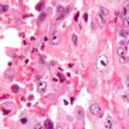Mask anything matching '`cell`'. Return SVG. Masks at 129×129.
<instances>
[{
    "label": "cell",
    "instance_id": "cell-1",
    "mask_svg": "<svg viewBox=\"0 0 129 129\" xmlns=\"http://www.w3.org/2000/svg\"><path fill=\"white\" fill-rule=\"evenodd\" d=\"M108 58L106 56L102 55V56H99L97 61V68L98 70L100 71H105L108 67Z\"/></svg>",
    "mask_w": 129,
    "mask_h": 129
},
{
    "label": "cell",
    "instance_id": "cell-2",
    "mask_svg": "<svg viewBox=\"0 0 129 129\" xmlns=\"http://www.w3.org/2000/svg\"><path fill=\"white\" fill-rule=\"evenodd\" d=\"M60 41V35L57 31H55L50 37V43L52 46L58 45Z\"/></svg>",
    "mask_w": 129,
    "mask_h": 129
},
{
    "label": "cell",
    "instance_id": "cell-3",
    "mask_svg": "<svg viewBox=\"0 0 129 129\" xmlns=\"http://www.w3.org/2000/svg\"><path fill=\"white\" fill-rule=\"evenodd\" d=\"M101 106H99L98 104L95 103V104H92L90 107V112L93 115H97L101 113Z\"/></svg>",
    "mask_w": 129,
    "mask_h": 129
},
{
    "label": "cell",
    "instance_id": "cell-4",
    "mask_svg": "<svg viewBox=\"0 0 129 129\" xmlns=\"http://www.w3.org/2000/svg\"><path fill=\"white\" fill-rule=\"evenodd\" d=\"M76 117L78 120H83L84 118V110L82 107L78 106L76 110Z\"/></svg>",
    "mask_w": 129,
    "mask_h": 129
},
{
    "label": "cell",
    "instance_id": "cell-5",
    "mask_svg": "<svg viewBox=\"0 0 129 129\" xmlns=\"http://www.w3.org/2000/svg\"><path fill=\"white\" fill-rule=\"evenodd\" d=\"M105 127L108 129H112L114 127V121L110 116H108L106 119V122H105Z\"/></svg>",
    "mask_w": 129,
    "mask_h": 129
},
{
    "label": "cell",
    "instance_id": "cell-6",
    "mask_svg": "<svg viewBox=\"0 0 129 129\" xmlns=\"http://www.w3.org/2000/svg\"><path fill=\"white\" fill-rule=\"evenodd\" d=\"M37 88H38V92L43 93L44 92H45L46 88H47V83H46L45 82H39L38 83V86H37Z\"/></svg>",
    "mask_w": 129,
    "mask_h": 129
},
{
    "label": "cell",
    "instance_id": "cell-7",
    "mask_svg": "<svg viewBox=\"0 0 129 129\" xmlns=\"http://www.w3.org/2000/svg\"><path fill=\"white\" fill-rule=\"evenodd\" d=\"M97 23L99 25V27H101V28H102L105 25L106 21H105V19L103 18L102 15H97Z\"/></svg>",
    "mask_w": 129,
    "mask_h": 129
},
{
    "label": "cell",
    "instance_id": "cell-8",
    "mask_svg": "<svg viewBox=\"0 0 129 129\" xmlns=\"http://www.w3.org/2000/svg\"><path fill=\"white\" fill-rule=\"evenodd\" d=\"M128 12H129V3L128 2H125L124 5H123V7L122 15L123 16H127V15L128 14Z\"/></svg>",
    "mask_w": 129,
    "mask_h": 129
},
{
    "label": "cell",
    "instance_id": "cell-9",
    "mask_svg": "<svg viewBox=\"0 0 129 129\" xmlns=\"http://www.w3.org/2000/svg\"><path fill=\"white\" fill-rule=\"evenodd\" d=\"M118 54L120 56V58H126V51L122 47H119L118 48Z\"/></svg>",
    "mask_w": 129,
    "mask_h": 129
},
{
    "label": "cell",
    "instance_id": "cell-10",
    "mask_svg": "<svg viewBox=\"0 0 129 129\" xmlns=\"http://www.w3.org/2000/svg\"><path fill=\"white\" fill-rule=\"evenodd\" d=\"M44 127H45L46 129H54L53 123L51 122V120H49V119L45 121V123H44Z\"/></svg>",
    "mask_w": 129,
    "mask_h": 129
},
{
    "label": "cell",
    "instance_id": "cell-11",
    "mask_svg": "<svg viewBox=\"0 0 129 129\" xmlns=\"http://www.w3.org/2000/svg\"><path fill=\"white\" fill-rule=\"evenodd\" d=\"M44 7H45V3H44L43 2H40V3H38V4L36 5L35 8L38 12H42L44 9Z\"/></svg>",
    "mask_w": 129,
    "mask_h": 129
},
{
    "label": "cell",
    "instance_id": "cell-12",
    "mask_svg": "<svg viewBox=\"0 0 129 129\" xmlns=\"http://www.w3.org/2000/svg\"><path fill=\"white\" fill-rule=\"evenodd\" d=\"M101 15H103V16H107V15H109V13H110V12H109V10L107 8L102 7H101Z\"/></svg>",
    "mask_w": 129,
    "mask_h": 129
},
{
    "label": "cell",
    "instance_id": "cell-13",
    "mask_svg": "<svg viewBox=\"0 0 129 129\" xmlns=\"http://www.w3.org/2000/svg\"><path fill=\"white\" fill-rule=\"evenodd\" d=\"M123 24L125 27H129V17H123Z\"/></svg>",
    "mask_w": 129,
    "mask_h": 129
},
{
    "label": "cell",
    "instance_id": "cell-14",
    "mask_svg": "<svg viewBox=\"0 0 129 129\" xmlns=\"http://www.w3.org/2000/svg\"><path fill=\"white\" fill-rule=\"evenodd\" d=\"M128 32H127L126 30H123V29H122V30L119 31V35H120L122 38H126L127 36H128Z\"/></svg>",
    "mask_w": 129,
    "mask_h": 129
},
{
    "label": "cell",
    "instance_id": "cell-15",
    "mask_svg": "<svg viewBox=\"0 0 129 129\" xmlns=\"http://www.w3.org/2000/svg\"><path fill=\"white\" fill-rule=\"evenodd\" d=\"M12 90L13 92L17 93L18 92H19V87L16 85V84H13V85L12 86Z\"/></svg>",
    "mask_w": 129,
    "mask_h": 129
},
{
    "label": "cell",
    "instance_id": "cell-16",
    "mask_svg": "<svg viewBox=\"0 0 129 129\" xmlns=\"http://www.w3.org/2000/svg\"><path fill=\"white\" fill-rule=\"evenodd\" d=\"M72 40H73L74 45L77 46V43H78V37H77L76 34H73V36H72Z\"/></svg>",
    "mask_w": 129,
    "mask_h": 129
},
{
    "label": "cell",
    "instance_id": "cell-17",
    "mask_svg": "<svg viewBox=\"0 0 129 129\" xmlns=\"http://www.w3.org/2000/svg\"><path fill=\"white\" fill-rule=\"evenodd\" d=\"M46 17H47V14H46L45 12H43V13H41V15L39 16V21H44V20L46 19Z\"/></svg>",
    "mask_w": 129,
    "mask_h": 129
},
{
    "label": "cell",
    "instance_id": "cell-18",
    "mask_svg": "<svg viewBox=\"0 0 129 129\" xmlns=\"http://www.w3.org/2000/svg\"><path fill=\"white\" fill-rule=\"evenodd\" d=\"M57 12H64V7L62 6V5H58L57 6Z\"/></svg>",
    "mask_w": 129,
    "mask_h": 129
},
{
    "label": "cell",
    "instance_id": "cell-19",
    "mask_svg": "<svg viewBox=\"0 0 129 129\" xmlns=\"http://www.w3.org/2000/svg\"><path fill=\"white\" fill-rule=\"evenodd\" d=\"M122 98L125 102H129V95H123Z\"/></svg>",
    "mask_w": 129,
    "mask_h": 129
},
{
    "label": "cell",
    "instance_id": "cell-20",
    "mask_svg": "<svg viewBox=\"0 0 129 129\" xmlns=\"http://www.w3.org/2000/svg\"><path fill=\"white\" fill-rule=\"evenodd\" d=\"M34 129H43V126L39 123H37V124L34 125Z\"/></svg>",
    "mask_w": 129,
    "mask_h": 129
},
{
    "label": "cell",
    "instance_id": "cell-21",
    "mask_svg": "<svg viewBox=\"0 0 129 129\" xmlns=\"http://www.w3.org/2000/svg\"><path fill=\"white\" fill-rule=\"evenodd\" d=\"M0 12H1V13L4 12V6L3 4H0Z\"/></svg>",
    "mask_w": 129,
    "mask_h": 129
},
{
    "label": "cell",
    "instance_id": "cell-22",
    "mask_svg": "<svg viewBox=\"0 0 129 129\" xmlns=\"http://www.w3.org/2000/svg\"><path fill=\"white\" fill-rule=\"evenodd\" d=\"M21 122L22 124H25V123H27V119H26V118H24V119H21Z\"/></svg>",
    "mask_w": 129,
    "mask_h": 129
},
{
    "label": "cell",
    "instance_id": "cell-23",
    "mask_svg": "<svg viewBox=\"0 0 129 129\" xmlns=\"http://www.w3.org/2000/svg\"><path fill=\"white\" fill-rule=\"evenodd\" d=\"M78 16H79V12H77V15H75V16H74V21H78Z\"/></svg>",
    "mask_w": 129,
    "mask_h": 129
},
{
    "label": "cell",
    "instance_id": "cell-24",
    "mask_svg": "<svg viewBox=\"0 0 129 129\" xmlns=\"http://www.w3.org/2000/svg\"><path fill=\"white\" fill-rule=\"evenodd\" d=\"M58 76H60V82H63V81L64 80V78H62V77H64V76H62L61 74H58Z\"/></svg>",
    "mask_w": 129,
    "mask_h": 129
},
{
    "label": "cell",
    "instance_id": "cell-25",
    "mask_svg": "<svg viewBox=\"0 0 129 129\" xmlns=\"http://www.w3.org/2000/svg\"><path fill=\"white\" fill-rule=\"evenodd\" d=\"M84 20H85L86 22L88 21V14H87V13L84 14Z\"/></svg>",
    "mask_w": 129,
    "mask_h": 129
},
{
    "label": "cell",
    "instance_id": "cell-26",
    "mask_svg": "<svg viewBox=\"0 0 129 129\" xmlns=\"http://www.w3.org/2000/svg\"><path fill=\"white\" fill-rule=\"evenodd\" d=\"M64 14H61V15H60V16L57 18V20H60L62 17H64Z\"/></svg>",
    "mask_w": 129,
    "mask_h": 129
},
{
    "label": "cell",
    "instance_id": "cell-27",
    "mask_svg": "<svg viewBox=\"0 0 129 129\" xmlns=\"http://www.w3.org/2000/svg\"><path fill=\"white\" fill-rule=\"evenodd\" d=\"M64 105H65V106H68V102H67V101H66V100H64Z\"/></svg>",
    "mask_w": 129,
    "mask_h": 129
},
{
    "label": "cell",
    "instance_id": "cell-28",
    "mask_svg": "<svg viewBox=\"0 0 129 129\" xmlns=\"http://www.w3.org/2000/svg\"><path fill=\"white\" fill-rule=\"evenodd\" d=\"M56 129H63V128H62V127H60V126H58Z\"/></svg>",
    "mask_w": 129,
    "mask_h": 129
},
{
    "label": "cell",
    "instance_id": "cell-29",
    "mask_svg": "<svg viewBox=\"0 0 129 129\" xmlns=\"http://www.w3.org/2000/svg\"><path fill=\"white\" fill-rule=\"evenodd\" d=\"M74 100V98H73V97H72V98H71V104H73Z\"/></svg>",
    "mask_w": 129,
    "mask_h": 129
},
{
    "label": "cell",
    "instance_id": "cell-30",
    "mask_svg": "<svg viewBox=\"0 0 129 129\" xmlns=\"http://www.w3.org/2000/svg\"><path fill=\"white\" fill-rule=\"evenodd\" d=\"M128 49H129V40H128Z\"/></svg>",
    "mask_w": 129,
    "mask_h": 129
},
{
    "label": "cell",
    "instance_id": "cell-31",
    "mask_svg": "<svg viewBox=\"0 0 129 129\" xmlns=\"http://www.w3.org/2000/svg\"><path fill=\"white\" fill-rule=\"evenodd\" d=\"M128 114H129V110H128Z\"/></svg>",
    "mask_w": 129,
    "mask_h": 129
}]
</instances>
